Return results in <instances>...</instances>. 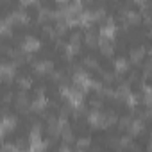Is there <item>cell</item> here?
Returning <instances> with one entry per match:
<instances>
[{
	"instance_id": "obj_1",
	"label": "cell",
	"mask_w": 152,
	"mask_h": 152,
	"mask_svg": "<svg viewBox=\"0 0 152 152\" xmlns=\"http://www.w3.org/2000/svg\"><path fill=\"white\" fill-rule=\"evenodd\" d=\"M106 127V134L109 141H124L129 140V136L132 134V124L131 122H109L104 125Z\"/></svg>"
},
{
	"instance_id": "obj_2",
	"label": "cell",
	"mask_w": 152,
	"mask_h": 152,
	"mask_svg": "<svg viewBox=\"0 0 152 152\" xmlns=\"http://www.w3.org/2000/svg\"><path fill=\"white\" fill-rule=\"evenodd\" d=\"M38 72V66H34L31 61H29V57H22V59H16V63H15V66H13V77L15 79H18V81H31L32 79V75Z\"/></svg>"
},
{
	"instance_id": "obj_3",
	"label": "cell",
	"mask_w": 152,
	"mask_h": 152,
	"mask_svg": "<svg viewBox=\"0 0 152 152\" xmlns=\"http://www.w3.org/2000/svg\"><path fill=\"white\" fill-rule=\"evenodd\" d=\"M13 38L20 39V41H27L29 39V23L22 18V16H13L7 22V29H6Z\"/></svg>"
},
{
	"instance_id": "obj_4",
	"label": "cell",
	"mask_w": 152,
	"mask_h": 152,
	"mask_svg": "<svg viewBox=\"0 0 152 152\" xmlns=\"http://www.w3.org/2000/svg\"><path fill=\"white\" fill-rule=\"evenodd\" d=\"M93 64L99 68V72L104 75V77H113V75H116V72H118V63L113 59V56L109 52H104L100 57H97V61Z\"/></svg>"
},
{
	"instance_id": "obj_5",
	"label": "cell",
	"mask_w": 152,
	"mask_h": 152,
	"mask_svg": "<svg viewBox=\"0 0 152 152\" xmlns=\"http://www.w3.org/2000/svg\"><path fill=\"white\" fill-rule=\"evenodd\" d=\"M131 102L122 97V95H116L115 99V106H113V116L116 118V122H127L129 116H131Z\"/></svg>"
},
{
	"instance_id": "obj_6",
	"label": "cell",
	"mask_w": 152,
	"mask_h": 152,
	"mask_svg": "<svg viewBox=\"0 0 152 152\" xmlns=\"http://www.w3.org/2000/svg\"><path fill=\"white\" fill-rule=\"evenodd\" d=\"M148 132L145 131H132V134L129 136V147L136 152H148Z\"/></svg>"
},
{
	"instance_id": "obj_7",
	"label": "cell",
	"mask_w": 152,
	"mask_h": 152,
	"mask_svg": "<svg viewBox=\"0 0 152 152\" xmlns=\"http://www.w3.org/2000/svg\"><path fill=\"white\" fill-rule=\"evenodd\" d=\"M20 13L23 15L22 18L27 22V23H32V22H39V18H41V15H43V11H41V7H39V4L38 2H25V4H22V9H20Z\"/></svg>"
},
{
	"instance_id": "obj_8",
	"label": "cell",
	"mask_w": 152,
	"mask_h": 152,
	"mask_svg": "<svg viewBox=\"0 0 152 152\" xmlns=\"http://www.w3.org/2000/svg\"><path fill=\"white\" fill-rule=\"evenodd\" d=\"M61 95V84L57 81V77H54L52 81H48L43 90H41V99H45L47 102H56Z\"/></svg>"
},
{
	"instance_id": "obj_9",
	"label": "cell",
	"mask_w": 152,
	"mask_h": 152,
	"mask_svg": "<svg viewBox=\"0 0 152 152\" xmlns=\"http://www.w3.org/2000/svg\"><path fill=\"white\" fill-rule=\"evenodd\" d=\"M81 72L84 73V77H86V79H88V81H90L93 86H97V84H102V83H104V79H106L104 75L99 72V68H97L93 63H86V64L81 68Z\"/></svg>"
},
{
	"instance_id": "obj_10",
	"label": "cell",
	"mask_w": 152,
	"mask_h": 152,
	"mask_svg": "<svg viewBox=\"0 0 152 152\" xmlns=\"http://www.w3.org/2000/svg\"><path fill=\"white\" fill-rule=\"evenodd\" d=\"M22 99H23V106L27 107H32L34 104H38L41 100V91L32 88L31 84L29 86H23V91H22Z\"/></svg>"
},
{
	"instance_id": "obj_11",
	"label": "cell",
	"mask_w": 152,
	"mask_h": 152,
	"mask_svg": "<svg viewBox=\"0 0 152 152\" xmlns=\"http://www.w3.org/2000/svg\"><path fill=\"white\" fill-rule=\"evenodd\" d=\"M124 90V84L118 81L116 75H113V77H106L104 83H102V91L107 93V95H120Z\"/></svg>"
},
{
	"instance_id": "obj_12",
	"label": "cell",
	"mask_w": 152,
	"mask_h": 152,
	"mask_svg": "<svg viewBox=\"0 0 152 152\" xmlns=\"http://www.w3.org/2000/svg\"><path fill=\"white\" fill-rule=\"evenodd\" d=\"M27 57H29V61L34 66H41V64H48L50 63V56L45 50H41L39 47H34L32 50H29L27 52Z\"/></svg>"
},
{
	"instance_id": "obj_13",
	"label": "cell",
	"mask_w": 152,
	"mask_h": 152,
	"mask_svg": "<svg viewBox=\"0 0 152 152\" xmlns=\"http://www.w3.org/2000/svg\"><path fill=\"white\" fill-rule=\"evenodd\" d=\"M39 23L45 27V31H48L50 34L54 32H57L59 29H61V22H59V18H57V15H47V13H43L41 15V18H39Z\"/></svg>"
},
{
	"instance_id": "obj_14",
	"label": "cell",
	"mask_w": 152,
	"mask_h": 152,
	"mask_svg": "<svg viewBox=\"0 0 152 152\" xmlns=\"http://www.w3.org/2000/svg\"><path fill=\"white\" fill-rule=\"evenodd\" d=\"M125 91H127L131 97H134V99H140V97H147V95H148V93H147V90L143 88L141 81H138V79L129 81V83L125 84Z\"/></svg>"
},
{
	"instance_id": "obj_15",
	"label": "cell",
	"mask_w": 152,
	"mask_h": 152,
	"mask_svg": "<svg viewBox=\"0 0 152 152\" xmlns=\"http://www.w3.org/2000/svg\"><path fill=\"white\" fill-rule=\"evenodd\" d=\"M47 34H48V31H45V27H43L39 22H32V23H29V39L41 43V39H43Z\"/></svg>"
},
{
	"instance_id": "obj_16",
	"label": "cell",
	"mask_w": 152,
	"mask_h": 152,
	"mask_svg": "<svg viewBox=\"0 0 152 152\" xmlns=\"http://www.w3.org/2000/svg\"><path fill=\"white\" fill-rule=\"evenodd\" d=\"M39 7L41 11H45L47 15H59L63 11V4L57 0H39Z\"/></svg>"
},
{
	"instance_id": "obj_17",
	"label": "cell",
	"mask_w": 152,
	"mask_h": 152,
	"mask_svg": "<svg viewBox=\"0 0 152 152\" xmlns=\"http://www.w3.org/2000/svg\"><path fill=\"white\" fill-rule=\"evenodd\" d=\"M0 138H2L4 147H6V145L15 147V145L18 143V136H16V132L13 131V127H4V129H2V134H0Z\"/></svg>"
},
{
	"instance_id": "obj_18",
	"label": "cell",
	"mask_w": 152,
	"mask_h": 152,
	"mask_svg": "<svg viewBox=\"0 0 152 152\" xmlns=\"http://www.w3.org/2000/svg\"><path fill=\"white\" fill-rule=\"evenodd\" d=\"M13 148H15V152H32V150H34L32 138H29V140H20Z\"/></svg>"
},
{
	"instance_id": "obj_19",
	"label": "cell",
	"mask_w": 152,
	"mask_h": 152,
	"mask_svg": "<svg viewBox=\"0 0 152 152\" xmlns=\"http://www.w3.org/2000/svg\"><path fill=\"white\" fill-rule=\"evenodd\" d=\"M141 68H145V70H148V66H150V52H141L140 56H138V59H134Z\"/></svg>"
},
{
	"instance_id": "obj_20",
	"label": "cell",
	"mask_w": 152,
	"mask_h": 152,
	"mask_svg": "<svg viewBox=\"0 0 152 152\" xmlns=\"http://www.w3.org/2000/svg\"><path fill=\"white\" fill-rule=\"evenodd\" d=\"M79 152H97V147L93 143H81Z\"/></svg>"
},
{
	"instance_id": "obj_21",
	"label": "cell",
	"mask_w": 152,
	"mask_h": 152,
	"mask_svg": "<svg viewBox=\"0 0 152 152\" xmlns=\"http://www.w3.org/2000/svg\"><path fill=\"white\" fill-rule=\"evenodd\" d=\"M0 152H15V148H6L4 147V148H0Z\"/></svg>"
},
{
	"instance_id": "obj_22",
	"label": "cell",
	"mask_w": 152,
	"mask_h": 152,
	"mask_svg": "<svg viewBox=\"0 0 152 152\" xmlns=\"http://www.w3.org/2000/svg\"><path fill=\"white\" fill-rule=\"evenodd\" d=\"M0 148H4V143H2V138H0Z\"/></svg>"
}]
</instances>
